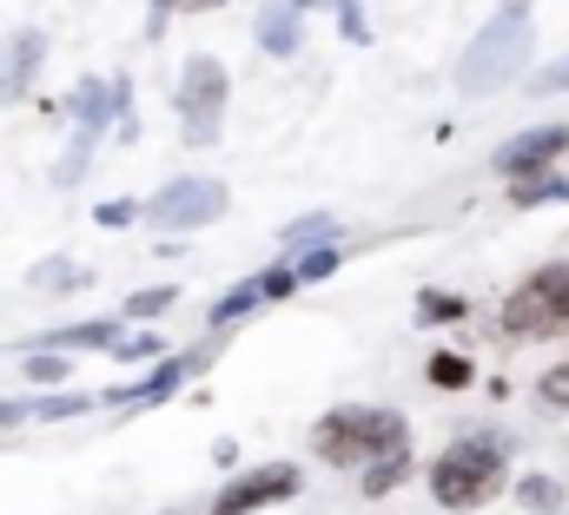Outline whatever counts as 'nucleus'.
Segmentation results:
<instances>
[{"label":"nucleus","instance_id":"nucleus-28","mask_svg":"<svg viewBox=\"0 0 569 515\" xmlns=\"http://www.w3.org/2000/svg\"><path fill=\"white\" fill-rule=\"evenodd\" d=\"M80 410H87V396H47L33 416H80Z\"/></svg>","mask_w":569,"mask_h":515},{"label":"nucleus","instance_id":"nucleus-12","mask_svg":"<svg viewBox=\"0 0 569 515\" xmlns=\"http://www.w3.org/2000/svg\"><path fill=\"white\" fill-rule=\"evenodd\" d=\"M325 245H338V219L331 212H311V219L284 225V252H325Z\"/></svg>","mask_w":569,"mask_h":515},{"label":"nucleus","instance_id":"nucleus-10","mask_svg":"<svg viewBox=\"0 0 569 515\" xmlns=\"http://www.w3.org/2000/svg\"><path fill=\"white\" fill-rule=\"evenodd\" d=\"M298 7L305 0H266V13H259V47L284 60V53H298Z\"/></svg>","mask_w":569,"mask_h":515},{"label":"nucleus","instance_id":"nucleus-22","mask_svg":"<svg viewBox=\"0 0 569 515\" xmlns=\"http://www.w3.org/2000/svg\"><path fill=\"white\" fill-rule=\"evenodd\" d=\"M418 317H425V324H437V317L450 324V317H463V297H443V291H425V297H418Z\"/></svg>","mask_w":569,"mask_h":515},{"label":"nucleus","instance_id":"nucleus-13","mask_svg":"<svg viewBox=\"0 0 569 515\" xmlns=\"http://www.w3.org/2000/svg\"><path fill=\"white\" fill-rule=\"evenodd\" d=\"M252 304H266V291H259V277H246V284H232V291H226V297L212 304V331H226V324H232V317H246Z\"/></svg>","mask_w":569,"mask_h":515},{"label":"nucleus","instance_id":"nucleus-18","mask_svg":"<svg viewBox=\"0 0 569 515\" xmlns=\"http://www.w3.org/2000/svg\"><path fill=\"white\" fill-rule=\"evenodd\" d=\"M430 384H437V390H463V384H470V357L437 351V357H430Z\"/></svg>","mask_w":569,"mask_h":515},{"label":"nucleus","instance_id":"nucleus-7","mask_svg":"<svg viewBox=\"0 0 569 515\" xmlns=\"http://www.w3.org/2000/svg\"><path fill=\"white\" fill-rule=\"evenodd\" d=\"M291 496H298V463H266V469L239 476L212 503V515H252V509H266V503H291Z\"/></svg>","mask_w":569,"mask_h":515},{"label":"nucleus","instance_id":"nucleus-11","mask_svg":"<svg viewBox=\"0 0 569 515\" xmlns=\"http://www.w3.org/2000/svg\"><path fill=\"white\" fill-rule=\"evenodd\" d=\"M199 364H206V351H186V357H166V364H159V371H152V377H146V384L133 390V396H127V403H159V396H172V390L186 384V377H192Z\"/></svg>","mask_w":569,"mask_h":515},{"label":"nucleus","instance_id":"nucleus-27","mask_svg":"<svg viewBox=\"0 0 569 515\" xmlns=\"http://www.w3.org/2000/svg\"><path fill=\"white\" fill-rule=\"evenodd\" d=\"M27 377H33V384H60V377H67V364H60V357H33V364H27Z\"/></svg>","mask_w":569,"mask_h":515},{"label":"nucleus","instance_id":"nucleus-32","mask_svg":"<svg viewBox=\"0 0 569 515\" xmlns=\"http://www.w3.org/2000/svg\"><path fill=\"white\" fill-rule=\"evenodd\" d=\"M510 7H523V0H510Z\"/></svg>","mask_w":569,"mask_h":515},{"label":"nucleus","instance_id":"nucleus-25","mask_svg":"<svg viewBox=\"0 0 569 515\" xmlns=\"http://www.w3.org/2000/svg\"><path fill=\"white\" fill-rule=\"evenodd\" d=\"M259 291H266V297H291V291H298L291 264H272V271H259Z\"/></svg>","mask_w":569,"mask_h":515},{"label":"nucleus","instance_id":"nucleus-19","mask_svg":"<svg viewBox=\"0 0 569 515\" xmlns=\"http://www.w3.org/2000/svg\"><path fill=\"white\" fill-rule=\"evenodd\" d=\"M517 205H543V199H569V179H517V192H510Z\"/></svg>","mask_w":569,"mask_h":515},{"label":"nucleus","instance_id":"nucleus-20","mask_svg":"<svg viewBox=\"0 0 569 515\" xmlns=\"http://www.w3.org/2000/svg\"><path fill=\"white\" fill-rule=\"evenodd\" d=\"M172 297H179V284H152V291H133V297H127V311H133V317H152V311H166Z\"/></svg>","mask_w":569,"mask_h":515},{"label":"nucleus","instance_id":"nucleus-31","mask_svg":"<svg viewBox=\"0 0 569 515\" xmlns=\"http://www.w3.org/2000/svg\"><path fill=\"white\" fill-rule=\"evenodd\" d=\"M152 7H206V13H212L219 0H152Z\"/></svg>","mask_w":569,"mask_h":515},{"label":"nucleus","instance_id":"nucleus-1","mask_svg":"<svg viewBox=\"0 0 569 515\" xmlns=\"http://www.w3.org/2000/svg\"><path fill=\"white\" fill-rule=\"evenodd\" d=\"M503 443L490 430H463V443H450L437 463H430V496L443 509H483L497 489H503Z\"/></svg>","mask_w":569,"mask_h":515},{"label":"nucleus","instance_id":"nucleus-4","mask_svg":"<svg viewBox=\"0 0 569 515\" xmlns=\"http://www.w3.org/2000/svg\"><path fill=\"white\" fill-rule=\"evenodd\" d=\"M503 331L510 337H557V331H569V264H543L503 304Z\"/></svg>","mask_w":569,"mask_h":515},{"label":"nucleus","instance_id":"nucleus-14","mask_svg":"<svg viewBox=\"0 0 569 515\" xmlns=\"http://www.w3.org/2000/svg\"><path fill=\"white\" fill-rule=\"evenodd\" d=\"M405 469H411V450H391V456H378V463L365 469V496H391V489L405 483Z\"/></svg>","mask_w":569,"mask_h":515},{"label":"nucleus","instance_id":"nucleus-26","mask_svg":"<svg viewBox=\"0 0 569 515\" xmlns=\"http://www.w3.org/2000/svg\"><path fill=\"white\" fill-rule=\"evenodd\" d=\"M338 13H345V33H351V40H371V27H365V0H338Z\"/></svg>","mask_w":569,"mask_h":515},{"label":"nucleus","instance_id":"nucleus-9","mask_svg":"<svg viewBox=\"0 0 569 515\" xmlns=\"http://www.w3.org/2000/svg\"><path fill=\"white\" fill-rule=\"evenodd\" d=\"M40 53H47V40L27 27V33H13L7 47H0V107H13L27 87H33V73H40Z\"/></svg>","mask_w":569,"mask_h":515},{"label":"nucleus","instance_id":"nucleus-23","mask_svg":"<svg viewBox=\"0 0 569 515\" xmlns=\"http://www.w3.org/2000/svg\"><path fill=\"white\" fill-rule=\"evenodd\" d=\"M537 396H543V410H569V364H557V371H543V384H537Z\"/></svg>","mask_w":569,"mask_h":515},{"label":"nucleus","instance_id":"nucleus-3","mask_svg":"<svg viewBox=\"0 0 569 515\" xmlns=\"http://www.w3.org/2000/svg\"><path fill=\"white\" fill-rule=\"evenodd\" d=\"M311 450L338 469L365 463V456H391V450H405V416L398 410H331V416H318Z\"/></svg>","mask_w":569,"mask_h":515},{"label":"nucleus","instance_id":"nucleus-2","mask_svg":"<svg viewBox=\"0 0 569 515\" xmlns=\"http://www.w3.org/2000/svg\"><path fill=\"white\" fill-rule=\"evenodd\" d=\"M523 67H530V13H523V7H503V13L470 40V53H463V67H457V87H463L470 100H483V93L510 87Z\"/></svg>","mask_w":569,"mask_h":515},{"label":"nucleus","instance_id":"nucleus-5","mask_svg":"<svg viewBox=\"0 0 569 515\" xmlns=\"http://www.w3.org/2000/svg\"><path fill=\"white\" fill-rule=\"evenodd\" d=\"M179 120H186V139L192 145H206L212 132H219V113H226V67L219 60H186V73H179Z\"/></svg>","mask_w":569,"mask_h":515},{"label":"nucleus","instance_id":"nucleus-21","mask_svg":"<svg viewBox=\"0 0 569 515\" xmlns=\"http://www.w3.org/2000/svg\"><path fill=\"white\" fill-rule=\"evenodd\" d=\"M325 271H338V245H325V252H305L298 264H291V277H298V284H311V277H325Z\"/></svg>","mask_w":569,"mask_h":515},{"label":"nucleus","instance_id":"nucleus-8","mask_svg":"<svg viewBox=\"0 0 569 515\" xmlns=\"http://www.w3.org/2000/svg\"><path fill=\"white\" fill-rule=\"evenodd\" d=\"M563 145H569L563 127H530V132H517L510 145H497V172H503V179L550 172V159H563Z\"/></svg>","mask_w":569,"mask_h":515},{"label":"nucleus","instance_id":"nucleus-24","mask_svg":"<svg viewBox=\"0 0 569 515\" xmlns=\"http://www.w3.org/2000/svg\"><path fill=\"white\" fill-rule=\"evenodd\" d=\"M93 219H100L107 232H120V225H133V219H140V205H133V199H107V205H100Z\"/></svg>","mask_w":569,"mask_h":515},{"label":"nucleus","instance_id":"nucleus-17","mask_svg":"<svg viewBox=\"0 0 569 515\" xmlns=\"http://www.w3.org/2000/svg\"><path fill=\"white\" fill-rule=\"evenodd\" d=\"M517 503H523V509H557V503H563V483H557V476H523V483H517Z\"/></svg>","mask_w":569,"mask_h":515},{"label":"nucleus","instance_id":"nucleus-29","mask_svg":"<svg viewBox=\"0 0 569 515\" xmlns=\"http://www.w3.org/2000/svg\"><path fill=\"white\" fill-rule=\"evenodd\" d=\"M530 87H537V93H563V87H569V60H563V67H550V73H537Z\"/></svg>","mask_w":569,"mask_h":515},{"label":"nucleus","instance_id":"nucleus-6","mask_svg":"<svg viewBox=\"0 0 569 515\" xmlns=\"http://www.w3.org/2000/svg\"><path fill=\"white\" fill-rule=\"evenodd\" d=\"M226 212V185L219 179H172L166 192H152L146 219L152 225H172V232H192V225H212Z\"/></svg>","mask_w":569,"mask_h":515},{"label":"nucleus","instance_id":"nucleus-16","mask_svg":"<svg viewBox=\"0 0 569 515\" xmlns=\"http://www.w3.org/2000/svg\"><path fill=\"white\" fill-rule=\"evenodd\" d=\"M47 344H73V351H107L113 344V324H73V331H47Z\"/></svg>","mask_w":569,"mask_h":515},{"label":"nucleus","instance_id":"nucleus-30","mask_svg":"<svg viewBox=\"0 0 569 515\" xmlns=\"http://www.w3.org/2000/svg\"><path fill=\"white\" fill-rule=\"evenodd\" d=\"M20 416H27V403H7V396H0V430H13Z\"/></svg>","mask_w":569,"mask_h":515},{"label":"nucleus","instance_id":"nucleus-15","mask_svg":"<svg viewBox=\"0 0 569 515\" xmlns=\"http://www.w3.org/2000/svg\"><path fill=\"white\" fill-rule=\"evenodd\" d=\"M73 284H87V271L73 258H40L33 264V291H73Z\"/></svg>","mask_w":569,"mask_h":515}]
</instances>
